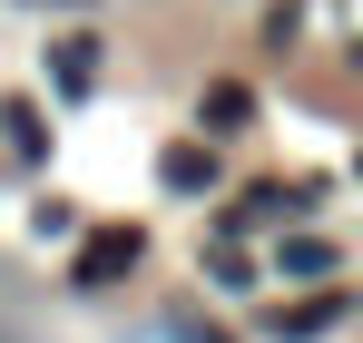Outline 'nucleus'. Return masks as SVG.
<instances>
[{"label": "nucleus", "instance_id": "obj_1", "mask_svg": "<svg viewBox=\"0 0 363 343\" xmlns=\"http://www.w3.org/2000/svg\"><path fill=\"white\" fill-rule=\"evenodd\" d=\"M138 245H147L138 226H108V235H89V245H79V285H108V275H128V265H138Z\"/></svg>", "mask_w": 363, "mask_h": 343}, {"label": "nucleus", "instance_id": "obj_2", "mask_svg": "<svg viewBox=\"0 0 363 343\" xmlns=\"http://www.w3.org/2000/svg\"><path fill=\"white\" fill-rule=\"evenodd\" d=\"M167 186H177V196H196V186H216V147H167Z\"/></svg>", "mask_w": 363, "mask_h": 343}, {"label": "nucleus", "instance_id": "obj_3", "mask_svg": "<svg viewBox=\"0 0 363 343\" xmlns=\"http://www.w3.org/2000/svg\"><path fill=\"white\" fill-rule=\"evenodd\" d=\"M334 314H344V294H304L295 314H285V304H275V334H324V324H334Z\"/></svg>", "mask_w": 363, "mask_h": 343}, {"label": "nucleus", "instance_id": "obj_4", "mask_svg": "<svg viewBox=\"0 0 363 343\" xmlns=\"http://www.w3.org/2000/svg\"><path fill=\"white\" fill-rule=\"evenodd\" d=\"M0 128H10V147H20V157H50V128H40V108H30V99H10V108H0Z\"/></svg>", "mask_w": 363, "mask_h": 343}, {"label": "nucleus", "instance_id": "obj_5", "mask_svg": "<svg viewBox=\"0 0 363 343\" xmlns=\"http://www.w3.org/2000/svg\"><path fill=\"white\" fill-rule=\"evenodd\" d=\"M50 69H60V89L79 99V89L99 79V50H89V40H60V59H50Z\"/></svg>", "mask_w": 363, "mask_h": 343}, {"label": "nucleus", "instance_id": "obj_6", "mask_svg": "<svg viewBox=\"0 0 363 343\" xmlns=\"http://www.w3.org/2000/svg\"><path fill=\"white\" fill-rule=\"evenodd\" d=\"M285 275H334V245H324V235H295V245H285Z\"/></svg>", "mask_w": 363, "mask_h": 343}, {"label": "nucleus", "instance_id": "obj_7", "mask_svg": "<svg viewBox=\"0 0 363 343\" xmlns=\"http://www.w3.org/2000/svg\"><path fill=\"white\" fill-rule=\"evenodd\" d=\"M50 10H79V0H50Z\"/></svg>", "mask_w": 363, "mask_h": 343}]
</instances>
